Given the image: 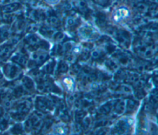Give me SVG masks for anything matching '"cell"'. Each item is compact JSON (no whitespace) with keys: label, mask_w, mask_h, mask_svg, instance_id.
I'll use <instances>...</instances> for the list:
<instances>
[{"label":"cell","mask_w":158,"mask_h":135,"mask_svg":"<svg viewBox=\"0 0 158 135\" xmlns=\"http://www.w3.org/2000/svg\"><path fill=\"white\" fill-rule=\"evenodd\" d=\"M4 73L10 78H13L18 73V68L13 65H7L4 67Z\"/></svg>","instance_id":"6da1fadb"},{"label":"cell","mask_w":158,"mask_h":135,"mask_svg":"<svg viewBox=\"0 0 158 135\" xmlns=\"http://www.w3.org/2000/svg\"><path fill=\"white\" fill-rule=\"evenodd\" d=\"M23 126L20 124H15L10 129V133L13 135H20L23 133Z\"/></svg>","instance_id":"7a4b0ae2"},{"label":"cell","mask_w":158,"mask_h":135,"mask_svg":"<svg viewBox=\"0 0 158 135\" xmlns=\"http://www.w3.org/2000/svg\"><path fill=\"white\" fill-rule=\"evenodd\" d=\"M2 135H8L7 134H2Z\"/></svg>","instance_id":"9c48e42d"},{"label":"cell","mask_w":158,"mask_h":135,"mask_svg":"<svg viewBox=\"0 0 158 135\" xmlns=\"http://www.w3.org/2000/svg\"><path fill=\"white\" fill-rule=\"evenodd\" d=\"M94 2L99 6L106 7L111 4L112 0H94Z\"/></svg>","instance_id":"5b68a950"},{"label":"cell","mask_w":158,"mask_h":135,"mask_svg":"<svg viewBox=\"0 0 158 135\" xmlns=\"http://www.w3.org/2000/svg\"><path fill=\"white\" fill-rule=\"evenodd\" d=\"M84 29L80 31V33L83 35L86 38H89L92 35H94V31L92 28L90 27H85Z\"/></svg>","instance_id":"3957f363"},{"label":"cell","mask_w":158,"mask_h":135,"mask_svg":"<svg viewBox=\"0 0 158 135\" xmlns=\"http://www.w3.org/2000/svg\"><path fill=\"white\" fill-rule=\"evenodd\" d=\"M49 3H55L56 2H57L58 0H46Z\"/></svg>","instance_id":"ba28073f"},{"label":"cell","mask_w":158,"mask_h":135,"mask_svg":"<svg viewBox=\"0 0 158 135\" xmlns=\"http://www.w3.org/2000/svg\"><path fill=\"white\" fill-rule=\"evenodd\" d=\"M8 126V120L3 115L0 117V130L4 131Z\"/></svg>","instance_id":"277c9868"},{"label":"cell","mask_w":158,"mask_h":135,"mask_svg":"<svg viewBox=\"0 0 158 135\" xmlns=\"http://www.w3.org/2000/svg\"><path fill=\"white\" fill-rule=\"evenodd\" d=\"M94 135H110V132L108 128H102L96 131Z\"/></svg>","instance_id":"8992f818"},{"label":"cell","mask_w":158,"mask_h":135,"mask_svg":"<svg viewBox=\"0 0 158 135\" xmlns=\"http://www.w3.org/2000/svg\"><path fill=\"white\" fill-rule=\"evenodd\" d=\"M4 111L3 107H0V117L4 115Z\"/></svg>","instance_id":"52a82bcc"}]
</instances>
